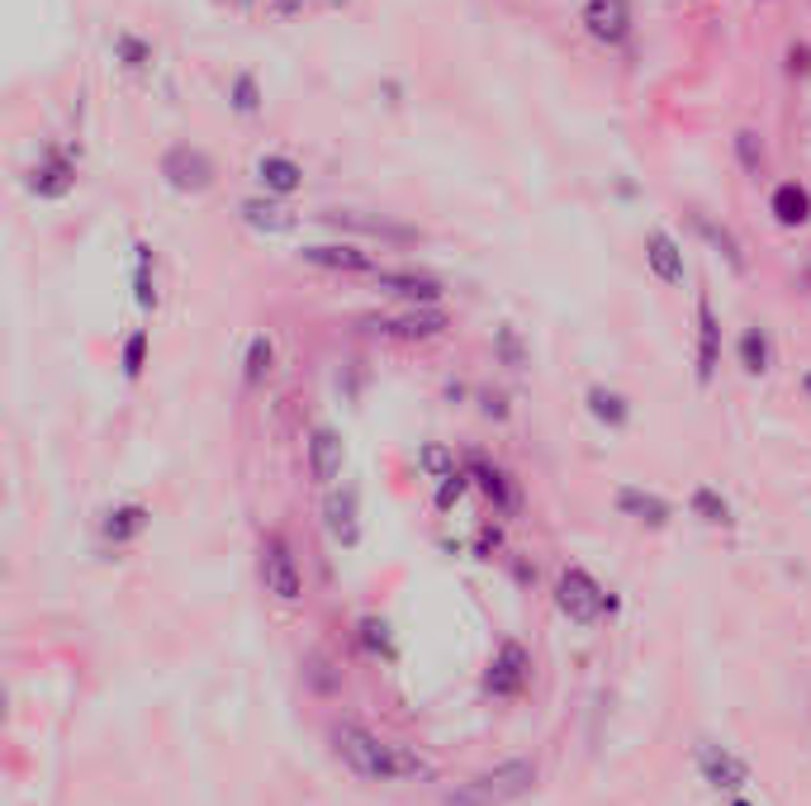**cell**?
I'll return each mask as SVG.
<instances>
[{
  "label": "cell",
  "mask_w": 811,
  "mask_h": 806,
  "mask_svg": "<svg viewBox=\"0 0 811 806\" xmlns=\"http://www.w3.org/2000/svg\"><path fill=\"white\" fill-rule=\"evenodd\" d=\"M541 768L537 759H503L493 768H480L465 783H455L451 793L442 797V806H513L537 787Z\"/></svg>",
  "instance_id": "1"
},
{
  "label": "cell",
  "mask_w": 811,
  "mask_h": 806,
  "mask_svg": "<svg viewBox=\"0 0 811 806\" xmlns=\"http://www.w3.org/2000/svg\"><path fill=\"white\" fill-rule=\"evenodd\" d=\"M332 749H338V759L366 783H399L403 778V745L370 736V730L357 722L332 726Z\"/></svg>",
  "instance_id": "2"
},
{
  "label": "cell",
  "mask_w": 811,
  "mask_h": 806,
  "mask_svg": "<svg viewBox=\"0 0 811 806\" xmlns=\"http://www.w3.org/2000/svg\"><path fill=\"white\" fill-rule=\"evenodd\" d=\"M361 328L370 337H384V342H409V347H428V342H442L451 332V314L442 304H403L399 314H366Z\"/></svg>",
  "instance_id": "3"
},
{
  "label": "cell",
  "mask_w": 811,
  "mask_h": 806,
  "mask_svg": "<svg viewBox=\"0 0 811 806\" xmlns=\"http://www.w3.org/2000/svg\"><path fill=\"white\" fill-rule=\"evenodd\" d=\"M77 161H81V148H67V142L48 138L39 148V157H33V167L24 171V190L39 205H62L67 195L77 190V181H81Z\"/></svg>",
  "instance_id": "4"
},
{
  "label": "cell",
  "mask_w": 811,
  "mask_h": 806,
  "mask_svg": "<svg viewBox=\"0 0 811 806\" xmlns=\"http://www.w3.org/2000/svg\"><path fill=\"white\" fill-rule=\"evenodd\" d=\"M157 176L176 190V195H209L219 186V161L209 157L200 142H171L157 157Z\"/></svg>",
  "instance_id": "5"
},
{
  "label": "cell",
  "mask_w": 811,
  "mask_h": 806,
  "mask_svg": "<svg viewBox=\"0 0 811 806\" xmlns=\"http://www.w3.org/2000/svg\"><path fill=\"white\" fill-rule=\"evenodd\" d=\"M555 607L574 626H593L603 613H612L617 598L603 594V584H598L584 565H570V569H560V579H555Z\"/></svg>",
  "instance_id": "6"
},
{
  "label": "cell",
  "mask_w": 811,
  "mask_h": 806,
  "mask_svg": "<svg viewBox=\"0 0 811 806\" xmlns=\"http://www.w3.org/2000/svg\"><path fill=\"white\" fill-rule=\"evenodd\" d=\"M304 266H313V271H328V276H376L380 271V257L376 252H366L361 242H347V238H338V242H304L294 252Z\"/></svg>",
  "instance_id": "7"
},
{
  "label": "cell",
  "mask_w": 811,
  "mask_h": 806,
  "mask_svg": "<svg viewBox=\"0 0 811 806\" xmlns=\"http://www.w3.org/2000/svg\"><path fill=\"white\" fill-rule=\"evenodd\" d=\"M579 24L598 48H622L637 33V14H631V0H584Z\"/></svg>",
  "instance_id": "8"
},
{
  "label": "cell",
  "mask_w": 811,
  "mask_h": 806,
  "mask_svg": "<svg viewBox=\"0 0 811 806\" xmlns=\"http://www.w3.org/2000/svg\"><path fill=\"white\" fill-rule=\"evenodd\" d=\"M370 285H376L380 295H390V299H399V304H442L447 299V285H442V276H432V271H409V266H380L376 276H370Z\"/></svg>",
  "instance_id": "9"
},
{
  "label": "cell",
  "mask_w": 811,
  "mask_h": 806,
  "mask_svg": "<svg viewBox=\"0 0 811 806\" xmlns=\"http://www.w3.org/2000/svg\"><path fill=\"white\" fill-rule=\"evenodd\" d=\"M527 678H532V655H527L522 640H503L499 650H493L489 669H484V693L508 703V697H518L527 688Z\"/></svg>",
  "instance_id": "10"
},
{
  "label": "cell",
  "mask_w": 811,
  "mask_h": 806,
  "mask_svg": "<svg viewBox=\"0 0 811 806\" xmlns=\"http://www.w3.org/2000/svg\"><path fill=\"white\" fill-rule=\"evenodd\" d=\"M261 584L267 594L280 603H299L304 598V575H299V560L290 555V546L280 536H267L261 541Z\"/></svg>",
  "instance_id": "11"
},
{
  "label": "cell",
  "mask_w": 811,
  "mask_h": 806,
  "mask_svg": "<svg viewBox=\"0 0 811 806\" xmlns=\"http://www.w3.org/2000/svg\"><path fill=\"white\" fill-rule=\"evenodd\" d=\"M693 318H698V328H693V380H698V389H712L717 370H721V318H717L708 295H698Z\"/></svg>",
  "instance_id": "12"
},
{
  "label": "cell",
  "mask_w": 811,
  "mask_h": 806,
  "mask_svg": "<svg viewBox=\"0 0 811 806\" xmlns=\"http://www.w3.org/2000/svg\"><path fill=\"white\" fill-rule=\"evenodd\" d=\"M319 219L338 232H361V238H380V242H422V232L409 228V223H394V219H370L361 209H323Z\"/></svg>",
  "instance_id": "13"
},
{
  "label": "cell",
  "mask_w": 811,
  "mask_h": 806,
  "mask_svg": "<svg viewBox=\"0 0 811 806\" xmlns=\"http://www.w3.org/2000/svg\"><path fill=\"white\" fill-rule=\"evenodd\" d=\"M698 774H702V783H708V787H717V793H740V787L750 783V764L740 755H731L727 745L702 740L698 745Z\"/></svg>",
  "instance_id": "14"
},
{
  "label": "cell",
  "mask_w": 811,
  "mask_h": 806,
  "mask_svg": "<svg viewBox=\"0 0 811 806\" xmlns=\"http://www.w3.org/2000/svg\"><path fill=\"white\" fill-rule=\"evenodd\" d=\"M645 266H650V276H655L660 285H669V290L689 280V261H683V242H679L669 228H650V232H645Z\"/></svg>",
  "instance_id": "15"
},
{
  "label": "cell",
  "mask_w": 811,
  "mask_h": 806,
  "mask_svg": "<svg viewBox=\"0 0 811 806\" xmlns=\"http://www.w3.org/2000/svg\"><path fill=\"white\" fill-rule=\"evenodd\" d=\"M252 181L261 195H276V200H290V195L304 190V167L286 152H261L252 161Z\"/></svg>",
  "instance_id": "16"
},
{
  "label": "cell",
  "mask_w": 811,
  "mask_h": 806,
  "mask_svg": "<svg viewBox=\"0 0 811 806\" xmlns=\"http://www.w3.org/2000/svg\"><path fill=\"white\" fill-rule=\"evenodd\" d=\"M342 465H347L342 432H332V427H313L309 432V479L319 484V489H332V484L342 479Z\"/></svg>",
  "instance_id": "17"
},
{
  "label": "cell",
  "mask_w": 811,
  "mask_h": 806,
  "mask_svg": "<svg viewBox=\"0 0 811 806\" xmlns=\"http://www.w3.org/2000/svg\"><path fill=\"white\" fill-rule=\"evenodd\" d=\"M238 219L252 228V232H267V238H280V232H294L299 228V213L286 205V200H276V195H247V200L238 205Z\"/></svg>",
  "instance_id": "18"
},
{
  "label": "cell",
  "mask_w": 811,
  "mask_h": 806,
  "mask_svg": "<svg viewBox=\"0 0 811 806\" xmlns=\"http://www.w3.org/2000/svg\"><path fill=\"white\" fill-rule=\"evenodd\" d=\"M465 475H470L474 489H480L489 504H493V513H503V517L518 513V484H513V475H508L503 465H493V460H484V456H470Z\"/></svg>",
  "instance_id": "19"
},
{
  "label": "cell",
  "mask_w": 811,
  "mask_h": 806,
  "mask_svg": "<svg viewBox=\"0 0 811 806\" xmlns=\"http://www.w3.org/2000/svg\"><path fill=\"white\" fill-rule=\"evenodd\" d=\"M323 527L342 550H357L361 541V517H357V489H328L323 498Z\"/></svg>",
  "instance_id": "20"
},
{
  "label": "cell",
  "mask_w": 811,
  "mask_h": 806,
  "mask_svg": "<svg viewBox=\"0 0 811 806\" xmlns=\"http://www.w3.org/2000/svg\"><path fill=\"white\" fill-rule=\"evenodd\" d=\"M617 513L631 517V523H641V527H650V531L669 527V517H674V508H669L660 494L641 489V484H622V489H617Z\"/></svg>",
  "instance_id": "21"
},
{
  "label": "cell",
  "mask_w": 811,
  "mask_h": 806,
  "mask_svg": "<svg viewBox=\"0 0 811 806\" xmlns=\"http://www.w3.org/2000/svg\"><path fill=\"white\" fill-rule=\"evenodd\" d=\"M769 213H773V223L788 228V232L807 228L811 223V190L802 181H779L769 190Z\"/></svg>",
  "instance_id": "22"
},
{
  "label": "cell",
  "mask_w": 811,
  "mask_h": 806,
  "mask_svg": "<svg viewBox=\"0 0 811 806\" xmlns=\"http://www.w3.org/2000/svg\"><path fill=\"white\" fill-rule=\"evenodd\" d=\"M110 58H114L119 71H129V77H152L157 48H152V39H143L138 29H119L114 39H110Z\"/></svg>",
  "instance_id": "23"
},
{
  "label": "cell",
  "mask_w": 811,
  "mask_h": 806,
  "mask_svg": "<svg viewBox=\"0 0 811 806\" xmlns=\"http://www.w3.org/2000/svg\"><path fill=\"white\" fill-rule=\"evenodd\" d=\"M584 408H589V418L598 427H608V432H622V427L631 422V399L622 389H612V385H589L584 389Z\"/></svg>",
  "instance_id": "24"
},
{
  "label": "cell",
  "mask_w": 811,
  "mask_h": 806,
  "mask_svg": "<svg viewBox=\"0 0 811 806\" xmlns=\"http://www.w3.org/2000/svg\"><path fill=\"white\" fill-rule=\"evenodd\" d=\"M152 527V508H143V504H114L110 513H104V523H100V536L110 546H129V541H138Z\"/></svg>",
  "instance_id": "25"
},
{
  "label": "cell",
  "mask_w": 811,
  "mask_h": 806,
  "mask_svg": "<svg viewBox=\"0 0 811 806\" xmlns=\"http://www.w3.org/2000/svg\"><path fill=\"white\" fill-rule=\"evenodd\" d=\"M133 304H138V314H157V304H162V290H157V252L143 238L133 242Z\"/></svg>",
  "instance_id": "26"
},
{
  "label": "cell",
  "mask_w": 811,
  "mask_h": 806,
  "mask_svg": "<svg viewBox=\"0 0 811 806\" xmlns=\"http://www.w3.org/2000/svg\"><path fill=\"white\" fill-rule=\"evenodd\" d=\"M276 375V342L271 332H252V342L242 351V385L247 389H261Z\"/></svg>",
  "instance_id": "27"
},
{
  "label": "cell",
  "mask_w": 811,
  "mask_h": 806,
  "mask_svg": "<svg viewBox=\"0 0 811 806\" xmlns=\"http://www.w3.org/2000/svg\"><path fill=\"white\" fill-rule=\"evenodd\" d=\"M735 361H740V370H745V375H754V380H760V375H769V366H773L769 328H760V322H754V328L740 332V342H735Z\"/></svg>",
  "instance_id": "28"
},
{
  "label": "cell",
  "mask_w": 811,
  "mask_h": 806,
  "mask_svg": "<svg viewBox=\"0 0 811 806\" xmlns=\"http://www.w3.org/2000/svg\"><path fill=\"white\" fill-rule=\"evenodd\" d=\"M261 105H267V91H261L257 71H247V67L233 71V77H228V110L242 115V119H257Z\"/></svg>",
  "instance_id": "29"
},
{
  "label": "cell",
  "mask_w": 811,
  "mask_h": 806,
  "mask_svg": "<svg viewBox=\"0 0 811 806\" xmlns=\"http://www.w3.org/2000/svg\"><path fill=\"white\" fill-rule=\"evenodd\" d=\"M148 356H152V332H148V328H133V332L119 342V370H123V380H129V385L143 380Z\"/></svg>",
  "instance_id": "30"
},
{
  "label": "cell",
  "mask_w": 811,
  "mask_h": 806,
  "mask_svg": "<svg viewBox=\"0 0 811 806\" xmlns=\"http://www.w3.org/2000/svg\"><path fill=\"white\" fill-rule=\"evenodd\" d=\"M689 508H693L698 523H708V527H731V523H735V517H731V504L712 489V484H698V489L689 494Z\"/></svg>",
  "instance_id": "31"
},
{
  "label": "cell",
  "mask_w": 811,
  "mask_h": 806,
  "mask_svg": "<svg viewBox=\"0 0 811 806\" xmlns=\"http://www.w3.org/2000/svg\"><path fill=\"white\" fill-rule=\"evenodd\" d=\"M693 228H698V232H702V238H708V242L717 247V252H721V257H727V266H731V271H735V276H745V252H740V242H735V232H731V228H717L712 219H702V213H698V219H693Z\"/></svg>",
  "instance_id": "32"
},
{
  "label": "cell",
  "mask_w": 811,
  "mask_h": 806,
  "mask_svg": "<svg viewBox=\"0 0 811 806\" xmlns=\"http://www.w3.org/2000/svg\"><path fill=\"white\" fill-rule=\"evenodd\" d=\"M493 356H499V366H508V370H527V342L513 322H499V328H493Z\"/></svg>",
  "instance_id": "33"
},
{
  "label": "cell",
  "mask_w": 811,
  "mask_h": 806,
  "mask_svg": "<svg viewBox=\"0 0 811 806\" xmlns=\"http://www.w3.org/2000/svg\"><path fill=\"white\" fill-rule=\"evenodd\" d=\"M418 470L428 475V479H447V475H455L461 465H455V451L447 441H422L418 446Z\"/></svg>",
  "instance_id": "34"
},
{
  "label": "cell",
  "mask_w": 811,
  "mask_h": 806,
  "mask_svg": "<svg viewBox=\"0 0 811 806\" xmlns=\"http://www.w3.org/2000/svg\"><path fill=\"white\" fill-rule=\"evenodd\" d=\"M731 142H735V161H740V171L760 181V176H764V161H769V157H764V138L754 133V129H735V138H731Z\"/></svg>",
  "instance_id": "35"
},
{
  "label": "cell",
  "mask_w": 811,
  "mask_h": 806,
  "mask_svg": "<svg viewBox=\"0 0 811 806\" xmlns=\"http://www.w3.org/2000/svg\"><path fill=\"white\" fill-rule=\"evenodd\" d=\"M465 489H470V475H465V470H455V475H447V479H437L432 508H437V513H451V508L465 498Z\"/></svg>",
  "instance_id": "36"
},
{
  "label": "cell",
  "mask_w": 811,
  "mask_h": 806,
  "mask_svg": "<svg viewBox=\"0 0 811 806\" xmlns=\"http://www.w3.org/2000/svg\"><path fill=\"white\" fill-rule=\"evenodd\" d=\"M361 636H366V645H370L376 655H394V645H390V626H384V621L366 617V621H361Z\"/></svg>",
  "instance_id": "37"
},
{
  "label": "cell",
  "mask_w": 811,
  "mask_h": 806,
  "mask_svg": "<svg viewBox=\"0 0 811 806\" xmlns=\"http://www.w3.org/2000/svg\"><path fill=\"white\" fill-rule=\"evenodd\" d=\"M267 14L276 24H290L294 14H304V0H267Z\"/></svg>",
  "instance_id": "38"
},
{
  "label": "cell",
  "mask_w": 811,
  "mask_h": 806,
  "mask_svg": "<svg viewBox=\"0 0 811 806\" xmlns=\"http://www.w3.org/2000/svg\"><path fill=\"white\" fill-rule=\"evenodd\" d=\"M499 546H503V531L499 527H480V536H474V555H480V560H489Z\"/></svg>",
  "instance_id": "39"
},
{
  "label": "cell",
  "mask_w": 811,
  "mask_h": 806,
  "mask_svg": "<svg viewBox=\"0 0 811 806\" xmlns=\"http://www.w3.org/2000/svg\"><path fill=\"white\" fill-rule=\"evenodd\" d=\"M788 71H802V77L811 71V48L807 43H792L788 48Z\"/></svg>",
  "instance_id": "40"
},
{
  "label": "cell",
  "mask_w": 811,
  "mask_h": 806,
  "mask_svg": "<svg viewBox=\"0 0 811 806\" xmlns=\"http://www.w3.org/2000/svg\"><path fill=\"white\" fill-rule=\"evenodd\" d=\"M480 404H484V418H499V422L508 418V399H503V394H480Z\"/></svg>",
  "instance_id": "41"
},
{
  "label": "cell",
  "mask_w": 811,
  "mask_h": 806,
  "mask_svg": "<svg viewBox=\"0 0 811 806\" xmlns=\"http://www.w3.org/2000/svg\"><path fill=\"white\" fill-rule=\"evenodd\" d=\"M319 6H328V10H342V6H351V0H319Z\"/></svg>",
  "instance_id": "42"
},
{
  "label": "cell",
  "mask_w": 811,
  "mask_h": 806,
  "mask_svg": "<svg viewBox=\"0 0 811 806\" xmlns=\"http://www.w3.org/2000/svg\"><path fill=\"white\" fill-rule=\"evenodd\" d=\"M233 6H238V10H257V0H233Z\"/></svg>",
  "instance_id": "43"
},
{
  "label": "cell",
  "mask_w": 811,
  "mask_h": 806,
  "mask_svg": "<svg viewBox=\"0 0 811 806\" xmlns=\"http://www.w3.org/2000/svg\"><path fill=\"white\" fill-rule=\"evenodd\" d=\"M802 389H807V394H811V370H807V380H802Z\"/></svg>",
  "instance_id": "44"
},
{
  "label": "cell",
  "mask_w": 811,
  "mask_h": 806,
  "mask_svg": "<svg viewBox=\"0 0 811 806\" xmlns=\"http://www.w3.org/2000/svg\"><path fill=\"white\" fill-rule=\"evenodd\" d=\"M731 806H750V802H745V797H735V802H731Z\"/></svg>",
  "instance_id": "45"
},
{
  "label": "cell",
  "mask_w": 811,
  "mask_h": 806,
  "mask_svg": "<svg viewBox=\"0 0 811 806\" xmlns=\"http://www.w3.org/2000/svg\"><path fill=\"white\" fill-rule=\"evenodd\" d=\"M764 6H769V0H764Z\"/></svg>",
  "instance_id": "46"
}]
</instances>
